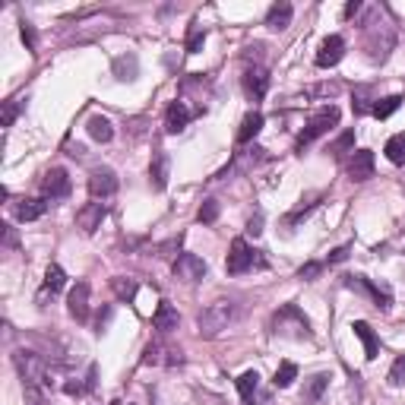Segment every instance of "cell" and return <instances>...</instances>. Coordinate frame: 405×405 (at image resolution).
<instances>
[{
  "label": "cell",
  "instance_id": "6da1fadb",
  "mask_svg": "<svg viewBox=\"0 0 405 405\" xmlns=\"http://www.w3.org/2000/svg\"><path fill=\"white\" fill-rule=\"evenodd\" d=\"M396 48V26L386 20L383 10H371L364 20V51L371 61H386L390 51Z\"/></svg>",
  "mask_w": 405,
  "mask_h": 405
},
{
  "label": "cell",
  "instance_id": "7a4b0ae2",
  "mask_svg": "<svg viewBox=\"0 0 405 405\" xmlns=\"http://www.w3.org/2000/svg\"><path fill=\"white\" fill-rule=\"evenodd\" d=\"M234 320V304L231 301H215L209 304L203 314H199L197 326H199V336L206 339H215L222 330H228V323Z\"/></svg>",
  "mask_w": 405,
  "mask_h": 405
},
{
  "label": "cell",
  "instance_id": "3957f363",
  "mask_svg": "<svg viewBox=\"0 0 405 405\" xmlns=\"http://www.w3.org/2000/svg\"><path fill=\"white\" fill-rule=\"evenodd\" d=\"M336 124H339V108H336V105H330V108H323L320 114H316L314 121H310V124L304 127V133H301V137H298V146H295V149H298V152H304L310 143H314V139H320L323 133H330Z\"/></svg>",
  "mask_w": 405,
  "mask_h": 405
},
{
  "label": "cell",
  "instance_id": "277c9868",
  "mask_svg": "<svg viewBox=\"0 0 405 405\" xmlns=\"http://www.w3.org/2000/svg\"><path fill=\"white\" fill-rule=\"evenodd\" d=\"M257 263V257H254V250H250V244L244 238H238V240H231V254H228V260H225V269H228V275H240V273H247L250 266Z\"/></svg>",
  "mask_w": 405,
  "mask_h": 405
},
{
  "label": "cell",
  "instance_id": "5b68a950",
  "mask_svg": "<svg viewBox=\"0 0 405 405\" xmlns=\"http://www.w3.org/2000/svg\"><path fill=\"white\" fill-rule=\"evenodd\" d=\"M13 361H16V371H20V377L26 380V383H42V377H45V361L35 351H16L13 355Z\"/></svg>",
  "mask_w": 405,
  "mask_h": 405
},
{
  "label": "cell",
  "instance_id": "8992f818",
  "mask_svg": "<svg viewBox=\"0 0 405 405\" xmlns=\"http://www.w3.org/2000/svg\"><path fill=\"white\" fill-rule=\"evenodd\" d=\"M89 193L95 199H108L117 193V174L111 171V168H95V171L89 174Z\"/></svg>",
  "mask_w": 405,
  "mask_h": 405
},
{
  "label": "cell",
  "instance_id": "52a82bcc",
  "mask_svg": "<svg viewBox=\"0 0 405 405\" xmlns=\"http://www.w3.org/2000/svg\"><path fill=\"white\" fill-rule=\"evenodd\" d=\"M342 54H345V38L342 35H330V38H323L320 51H316V67H323V70L336 67L342 61Z\"/></svg>",
  "mask_w": 405,
  "mask_h": 405
},
{
  "label": "cell",
  "instance_id": "ba28073f",
  "mask_svg": "<svg viewBox=\"0 0 405 405\" xmlns=\"http://www.w3.org/2000/svg\"><path fill=\"white\" fill-rule=\"evenodd\" d=\"M174 275H178L181 282H190L193 285V282H199L206 275V263L193 254H181L178 260H174Z\"/></svg>",
  "mask_w": 405,
  "mask_h": 405
},
{
  "label": "cell",
  "instance_id": "9c48e42d",
  "mask_svg": "<svg viewBox=\"0 0 405 405\" xmlns=\"http://www.w3.org/2000/svg\"><path fill=\"white\" fill-rule=\"evenodd\" d=\"M349 178L355 184H364V181L374 178V152L371 149H358L355 155L349 158Z\"/></svg>",
  "mask_w": 405,
  "mask_h": 405
},
{
  "label": "cell",
  "instance_id": "30bf717a",
  "mask_svg": "<svg viewBox=\"0 0 405 405\" xmlns=\"http://www.w3.org/2000/svg\"><path fill=\"white\" fill-rule=\"evenodd\" d=\"M105 215H108V209H105V203H89V206L79 209V215H76V222H79V228H83L86 234H95L98 228H102Z\"/></svg>",
  "mask_w": 405,
  "mask_h": 405
},
{
  "label": "cell",
  "instance_id": "8fae6325",
  "mask_svg": "<svg viewBox=\"0 0 405 405\" xmlns=\"http://www.w3.org/2000/svg\"><path fill=\"white\" fill-rule=\"evenodd\" d=\"M42 190H45V197H51V199L67 197V193H70L67 171H63V168H51V171L45 174V181H42Z\"/></svg>",
  "mask_w": 405,
  "mask_h": 405
},
{
  "label": "cell",
  "instance_id": "7c38bea8",
  "mask_svg": "<svg viewBox=\"0 0 405 405\" xmlns=\"http://www.w3.org/2000/svg\"><path fill=\"white\" fill-rule=\"evenodd\" d=\"M67 304H70V314H73L76 320H86V316H89V282H76V289L70 291Z\"/></svg>",
  "mask_w": 405,
  "mask_h": 405
},
{
  "label": "cell",
  "instance_id": "4fadbf2b",
  "mask_svg": "<svg viewBox=\"0 0 405 405\" xmlns=\"http://www.w3.org/2000/svg\"><path fill=\"white\" fill-rule=\"evenodd\" d=\"M244 89H247L250 98H263L269 89V76L263 67H250L247 73H244Z\"/></svg>",
  "mask_w": 405,
  "mask_h": 405
},
{
  "label": "cell",
  "instance_id": "5bb4252c",
  "mask_svg": "<svg viewBox=\"0 0 405 405\" xmlns=\"http://www.w3.org/2000/svg\"><path fill=\"white\" fill-rule=\"evenodd\" d=\"M291 3L289 0H279V3H273V10H269V16H266V26L273 29V32H282V29H289L291 26Z\"/></svg>",
  "mask_w": 405,
  "mask_h": 405
},
{
  "label": "cell",
  "instance_id": "9a60e30c",
  "mask_svg": "<svg viewBox=\"0 0 405 405\" xmlns=\"http://www.w3.org/2000/svg\"><path fill=\"white\" fill-rule=\"evenodd\" d=\"M178 323H181V316H178V310L171 307V304H158V310L152 314V326L155 330H162V333H171V330H178Z\"/></svg>",
  "mask_w": 405,
  "mask_h": 405
},
{
  "label": "cell",
  "instance_id": "2e32d148",
  "mask_svg": "<svg viewBox=\"0 0 405 405\" xmlns=\"http://www.w3.org/2000/svg\"><path fill=\"white\" fill-rule=\"evenodd\" d=\"M349 289H361V291H367V295L377 301V307H390V291H380L374 282H367L364 275H349V282H345Z\"/></svg>",
  "mask_w": 405,
  "mask_h": 405
},
{
  "label": "cell",
  "instance_id": "e0dca14e",
  "mask_svg": "<svg viewBox=\"0 0 405 405\" xmlns=\"http://www.w3.org/2000/svg\"><path fill=\"white\" fill-rule=\"evenodd\" d=\"M351 330H355V336L364 342V355H367V361H374V358L380 355V342H377V336H374V330L364 320L351 323Z\"/></svg>",
  "mask_w": 405,
  "mask_h": 405
},
{
  "label": "cell",
  "instance_id": "ac0fdd59",
  "mask_svg": "<svg viewBox=\"0 0 405 405\" xmlns=\"http://www.w3.org/2000/svg\"><path fill=\"white\" fill-rule=\"evenodd\" d=\"M187 121H190V111H187V105L184 102H174L171 108H168V114H165V130L168 133H181L187 127Z\"/></svg>",
  "mask_w": 405,
  "mask_h": 405
},
{
  "label": "cell",
  "instance_id": "d6986e66",
  "mask_svg": "<svg viewBox=\"0 0 405 405\" xmlns=\"http://www.w3.org/2000/svg\"><path fill=\"white\" fill-rule=\"evenodd\" d=\"M86 130H89V137L95 139V143H111V137H114L111 121H108V117H102V114H92L89 124H86Z\"/></svg>",
  "mask_w": 405,
  "mask_h": 405
},
{
  "label": "cell",
  "instance_id": "ffe728a7",
  "mask_svg": "<svg viewBox=\"0 0 405 405\" xmlns=\"http://www.w3.org/2000/svg\"><path fill=\"white\" fill-rule=\"evenodd\" d=\"M149 181H152L155 190H165V187H168V155H165V152H155L152 168H149Z\"/></svg>",
  "mask_w": 405,
  "mask_h": 405
},
{
  "label": "cell",
  "instance_id": "44dd1931",
  "mask_svg": "<svg viewBox=\"0 0 405 405\" xmlns=\"http://www.w3.org/2000/svg\"><path fill=\"white\" fill-rule=\"evenodd\" d=\"M45 209H48V203L45 199H22L20 206H16V219L20 222H35V219H42Z\"/></svg>",
  "mask_w": 405,
  "mask_h": 405
},
{
  "label": "cell",
  "instance_id": "7402d4cb",
  "mask_svg": "<svg viewBox=\"0 0 405 405\" xmlns=\"http://www.w3.org/2000/svg\"><path fill=\"white\" fill-rule=\"evenodd\" d=\"M263 130V114L260 111H250L244 121H240V130H238V143H250L257 133Z\"/></svg>",
  "mask_w": 405,
  "mask_h": 405
},
{
  "label": "cell",
  "instance_id": "603a6c76",
  "mask_svg": "<svg viewBox=\"0 0 405 405\" xmlns=\"http://www.w3.org/2000/svg\"><path fill=\"white\" fill-rule=\"evenodd\" d=\"M326 386H330V374H314V377L307 380V386H304L301 399L304 402H316V399L326 392Z\"/></svg>",
  "mask_w": 405,
  "mask_h": 405
},
{
  "label": "cell",
  "instance_id": "cb8c5ba5",
  "mask_svg": "<svg viewBox=\"0 0 405 405\" xmlns=\"http://www.w3.org/2000/svg\"><path fill=\"white\" fill-rule=\"evenodd\" d=\"M257 390H260V374H257V371L240 374V377H238V392L244 396V402H247V399H254Z\"/></svg>",
  "mask_w": 405,
  "mask_h": 405
},
{
  "label": "cell",
  "instance_id": "d4e9b609",
  "mask_svg": "<svg viewBox=\"0 0 405 405\" xmlns=\"http://www.w3.org/2000/svg\"><path fill=\"white\" fill-rule=\"evenodd\" d=\"M386 158H390L392 165H405V133L390 137V143H386Z\"/></svg>",
  "mask_w": 405,
  "mask_h": 405
},
{
  "label": "cell",
  "instance_id": "484cf974",
  "mask_svg": "<svg viewBox=\"0 0 405 405\" xmlns=\"http://www.w3.org/2000/svg\"><path fill=\"white\" fill-rule=\"evenodd\" d=\"M111 289H114V295L121 298V301H133V298H137V282H133V279H124V275L111 279Z\"/></svg>",
  "mask_w": 405,
  "mask_h": 405
},
{
  "label": "cell",
  "instance_id": "4316f807",
  "mask_svg": "<svg viewBox=\"0 0 405 405\" xmlns=\"http://www.w3.org/2000/svg\"><path fill=\"white\" fill-rule=\"evenodd\" d=\"M63 285H67V275H63V269L57 266V263H51L48 266V273H45V289L54 295V291H61Z\"/></svg>",
  "mask_w": 405,
  "mask_h": 405
},
{
  "label": "cell",
  "instance_id": "83f0119b",
  "mask_svg": "<svg viewBox=\"0 0 405 405\" xmlns=\"http://www.w3.org/2000/svg\"><path fill=\"white\" fill-rule=\"evenodd\" d=\"M295 380H298V367H295L291 361H285V364L279 367V371H275V380H273V383L279 386V390H289V386L295 383Z\"/></svg>",
  "mask_w": 405,
  "mask_h": 405
},
{
  "label": "cell",
  "instance_id": "f1b7e54d",
  "mask_svg": "<svg viewBox=\"0 0 405 405\" xmlns=\"http://www.w3.org/2000/svg\"><path fill=\"white\" fill-rule=\"evenodd\" d=\"M399 105H402V95H386V98H380L377 105H374V117H390L392 111H399Z\"/></svg>",
  "mask_w": 405,
  "mask_h": 405
},
{
  "label": "cell",
  "instance_id": "f546056e",
  "mask_svg": "<svg viewBox=\"0 0 405 405\" xmlns=\"http://www.w3.org/2000/svg\"><path fill=\"white\" fill-rule=\"evenodd\" d=\"M114 73H117V79H133L137 76V57H117L114 61Z\"/></svg>",
  "mask_w": 405,
  "mask_h": 405
},
{
  "label": "cell",
  "instance_id": "4dcf8cb0",
  "mask_svg": "<svg viewBox=\"0 0 405 405\" xmlns=\"http://www.w3.org/2000/svg\"><path fill=\"white\" fill-rule=\"evenodd\" d=\"M355 114H367V111H374V105H371V89H358L355 92Z\"/></svg>",
  "mask_w": 405,
  "mask_h": 405
},
{
  "label": "cell",
  "instance_id": "1f68e13d",
  "mask_svg": "<svg viewBox=\"0 0 405 405\" xmlns=\"http://www.w3.org/2000/svg\"><path fill=\"white\" fill-rule=\"evenodd\" d=\"M199 222H215L219 219V203H215V199H206V203H203V206H199V215H197Z\"/></svg>",
  "mask_w": 405,
  "mask_h": 405
},
{
  "label": "cell",
  "instance_id": "d6a6232c",
  "mask_svg": "<svg viewBox=\"0 0 405 405\" xmlns=\"http://www.w3.org/2000/svg\"><path fill=\"white\" fill-rule=\"evenodd\" d=\"M390 383H392V386H405V355H402V358H396V364H392Z\"/></svg>",
  "mask_w": 405,
  "mask_h": 405
},
{
  "label": "cell",
  "instance_id": "836d02e7",
  "mask_svg": "<svg viewBox=\"0 0 405 405\" xmlns=\"http://www.w3.org/2000/svg\"><path fill=\"white\" fill-rule=\"evenodd\" d=\"M203 42H206V32H199V29H193L190 38H187V54H197L199 48H203Z\"/></svg>",
  "mask_w": 405,
  "mask_h": 405
},
{
  "label": "cell",
  "instance_id": "e575fe53",
  "mask_svg": "<svg viewBox=\"0 0 405 405\" xmlns=\"http://www.w3.org/2000/svg\"><path fill=\"white\" fill-rule=\"evenodd\" d=\"M351 143H355V133H351V130H349V133H342V137H339V139H336V143H333V149H330V152H336V155H342V152H345V149H349V146H351Z\"/></svg>",
  "mask_w": 405,
  "mask_h": 405
},
{
  "label": "cell",
  "instance_id": "d590c367",
  "mask_svg": "<svg viewBox=\"0 0 405 405\" xmlns=\"http://www.w3.org/2000/svg\"><path fill=\"white\" fill-rule=\"evenodd\" d=\"M22 42H26L29 51H35V42H38V38H35V29L29 26V22H22Z\"/></svg>",
  "mask_w": 405,
  "mask_h": 405
},
{
  "label": "cell",
  "instance_id": "8d00e7d4",
  "mask_svg": "<svg viewBox=\"0 0 405 405\" xmlns=\"http://www.w3.org/2000/svg\"><path fill=\"white\" fill-rule=\"evenodd\" d=\"M16 121V102H7V108H3V127H10Z\"/></svg>",
  "mask_w": 405,
  "mask_h": 405
},
{
  "label": "cell",
  "instance_id": "74e56055",
  "mask_svg": "<svg viewBox=\"0 0 405 405\" xmlns=\"http://www.w3.org/2000/svg\"><path fill=\"white\" fill-rule=\"evenodd\" d=\"M316 273H320V263H307V266H301V273H298V275H301V279H314Z\"/></svg>",
  "mask_w": 405,
  "mask_h": 405
},
{
  "label": "cell",
  "instance_id": "f35d334b",
  "mask_svg": "<svg viewBox=\"0 0 405 405\" xmlns=\"http://www.w3.org/2000/svg\"><path fill=\"white\" fill-rule=\"evenodd\" d=\"M247 231H250V234H254V238H257V234H260V231H263V215H254V219H250V222H247Z\"/></svg>",
  "mask_w": 405,
  "mask_h": 405
},
{
  "label": "cell",
  "instance_id": "ab89813d",
  "mask_svg": "<svg viewBox=\"0 0 405 405\" xmlns=\"http://www.w3.org/2000/svg\"><path fill=\"white\" fill-rule=\"evenodd\" d=\"M345 257H349V247H339V250H333V254H330V263H342Z\"/></svg>",
  "mask_w": 405,
  "mask_h": 405
},
{
  "label": "cell",
  "instance_id": "60d3db41",
  "mask_svg": "<svg viewBox=\"0 0 405 405\" xmlns=\"http://www.w3.org/2000/svg\"><path fill=\"white\" fill-rule=\"evenodd\" d=\"M247 405H273V402H269V396H254L247 399Z\"/></svg>",
  "mask_w": 405,
  "mask_h": 405
},
{
  "label": "cell",
  "instance_id": "b9f144b4",
  "mask_svg": "<svg viewBox=\"0 0 405 405\" xmlns=\"http://www.w3.org/2000/svg\"><path fill=\"white\" fill-rule=\"evenodd\" d=\"M355 13H361V3H358V0H355V3H349V7H345V16H355Z\"/></svg>",
  "mask_w": 405,
  "mask_h": 405
}]
</instances>
